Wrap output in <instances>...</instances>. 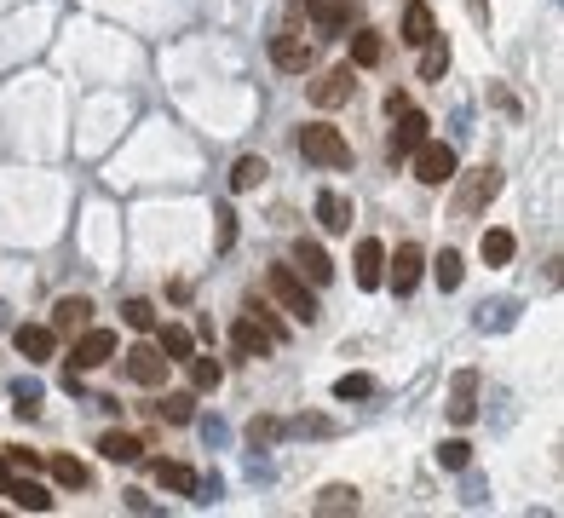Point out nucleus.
Listing matches in <instances>:
<instances>
[{"label":"nucleus","mask_w":564,"mask_h":518,"mask_svg":"<svg viewBox=\"0 0 564 518\" xmlns=\"http://www.w3.org/2000/svg\"><path fill=\"white\" fill-rule=\"evenodd\" d=\"M265 288H271V300H282V311H288L294 323H317V300H311L306 277H300L294 265H271Z\"/></svg>","instance_id":"nucleus-1"},{"label":"nucleus","mask_w":564,"mask_h":518,"mask_svg":"<svg viewBox=\"0 0 564 518\" xmlns=\"http://www.w3.org/2000/svg\"><path fill=\"white\" fill-rule=\"evenodd\" d=\"M300 156L317 167H346L352 162V144H346V133L340 127H329V121H311V127H300Z\"/></svg>","instance_id":"nucleus-2"},{"label":"nucleus","mask_w":564,"mask_h":518,"mask_svg":"<svg viewBox=\"0 0 564 518\" xmlns=\"http://www.w3.org/2000/svg\"><path fill=\"white\" fill-rule=\"evenodd\" d=\"M415 179H421V185H449V179H455V150H449V144H432V139H421L415 144Z\"/></svg>","instance_id":"nucleus-3"},{"label":"nucleus","mask_w":564,"mask_h":518,"mask_svg":"<svg viewBox=\"0 0 564 518\" xmlns=\"http://www.w3.org/2000/svg\"><path fill=\"white\" fill-rule=\"evenodd\" d=\"M392 116H398V127H392V162H409V156H415V144L426 139V127H432V121H426L421 110H409V104H403V110H392Z\"/></svg>","instance_id":"nucleus-4"},{"label":"nucleus","mask_w":564,"mask_h":518,"mask_svg":"<svg viewBox=\"0 0 564 518\" xmlns=\"http://www.w3.org/2000/svg\"><path fill=\"white\" fill-rule=\"evenodd\" d=\"M121 369H127V380H139V386H162L167 380V357L156 352V346H133V352L121 357Z\"/></svg>","instance_id":"nucleus-5"},{"label":"nucleus","mask_w":564,"mask_h":518,"mask_svg":"<svg viewBox=\"0 0 564 518\" xmlns=\"http://www.w3.org/2000/svg\"><path fill=\"white\" fill-rule=\"evenodd\" d=\"M352 64H334L329 75H317V81H311V104H323V110H334V104H346V98H352Z\"/></svg>","instance_id":"nucleus-6"},{"label":"nucleus","mask_w":564,"mask_h":518,"mask_svg":"<svg viewBox=\"0 0 564 518\" xmlns=\"http://www.w3.org/2000/svg\"><path fill=\"white\" fill-rule=\"evenodd\" d=\"M116 357V334L110 329H81V340H75V369H98V363H110Z\"/></svg>","instance_id":"nucleus-7"},{"label":"nucleus","mask_w":564,"mask_h":518,"mask_svg":"<svg viewBox=\"0 0 564 518\" xmlns=\"http://www.w3.org/2000/svg\"><path fill=\"white\" fill-rule=\"evenodd\" d=\"M87 323H93V300H81V294H64V300L52 306V323H47V329H52V334H81Z\"/></svg>","instance_id":"nucleus-8"},{"label":"nucleus","mask_w":564,"mask_h":518,"mask_svg":"<svg viewBox=\"0 0 564 518\" xmlns=\"http://www.w3.org/2000/svg\"><path fill=\"white\" fill-rule=\"evenodd\" d=\"M311 58H317V52H311V41H300V35H277V41H271V64L288 70V75H306Z\"/></svg>","instance_id":"nucleus-9"},{"label":"nucleus","mask_w":564,"mask_h":518,"mask_svg":"<svg viewBox=\"0 0 564 518\" xmlns=\"http://www.w3.org/2000/svg\"><path fill=\"white\" fill-rule=\"evenodd\" d=\"M472 415H478V375H472V369H461V375H455V386H449V421L467 426Z\"/></svg>","instance_id":"nucleus-10"},{"label":"nucleus","mask_w":564,"mask_h":518,"mask_svg":"<svg viewBox=\"0 0 564 518\" xmlns=\"http://www.w3.org/2000/svg\"><path fill=\"white\" fill-rule=\"evenodd\" d=\"M495 190H501V173H495V167H472L467 185H461V213H478Z\"/></svg>","instance_id":"nucleus-11"},{"label":"nucleus","mask_w":564,"mask_h":518,"mask_svg":"<svg viewBox=\"0 0 564 518\" xmlns=\"http://www.w3.org/2000/svg\"><path fill=\"white\" fill-rule=\"evenodd\" d=\"M294 271H300V277H311V283H329V277H334V259L323 254L317 242H306V236H300V242H294Z\"/></svg>","instance_id":"nucleus-12"},{"label":"nucleus","mask_w":564,"mask_h":518,"mask_svg":"<svg viewBox=\"0 0 564 518\" xmlns=\"http://www.w3.org/2000/svg\"><path fill=\"white\" fill-rule=\"evenodd\" d=\"M12 340H18V352H24L29 363H47V357L58 352V334H52L47 323H24V329L12 334Z\"/></svg>","instance_id":"nucleus-13"},{"label":"nucleus","mask_w":564,"mask_h":518,"mask_svg":"<svg viewBox=\"0 0 564 518\" xmlns=\"http://www.w3.org/2000/svg\"><path fill=\"white\" fill-rule=\"evenodd\" d=\"M317 219H323L329 236H346L352 231V202H346L340 190H323V196H317Z\"/></svg>","instance_id":"nucleus-14"},{"label":"nucleus","mask_w":564,"mask_h":518,"mask_svg":"<svg viewBox=\"0 0 564 518\" xmlns=\"http://www.w3.org/2000/svg\"><path fill=\"white\" fill-rule=\"evenodd\" d=\"M380 277H386V248L375 236H363L357 242V288H380Z\"/></svg>","instance_id":"nucleus-15"},{"label":"nucleus","mask_w":564,"mask_h":518,"mask_svg":"<svg viewBox=\"0 0 564 518\" xmlns=\"http://www.w3.org/2000/svg\"><path fill=\"white\" fill-rule=\"evenodd\" d=\"M386 265H392V283H398V294H409V288L421 283V265H426V254L415 248V242H403L398 254L386 259Z\"/></svg>","instance_id":"nucleus-16"},{"label":"nucleus","mask_w":564,"mask_h":518,"mask_svg":"<svg viewBox=\"0 0 564 518\" xmlns=\"http://www.w3.org/2000/svg\"><path fill=\"white\" fill-rule=\"evenodd\" d=\"M231 346L236 352H248V357H265L271 346H277V334L265 329V323H254V317H242V323L231 329Z\"/></svg>","instance_id":"nucleus-17"},{"label":"nucleus","mask_w":564,"mask_h":518,"mask_svg":"<svg viewBox=\"0 0 564 518\" xmlns=\"http://www.w3.org/2000/svg\"><path fill=\"white\" fill-rule=\"evenodd\" d=\"M352 6L357 0H306V18L317 29H346L352 24Z\"/></svg>","instance_id":"nucleus-18"},{"label":"nucleus","mask_w":564,"mask_h":518,"mask_svg":"<svg viewBox=\"0 0 564 518\" xmlns=\"http://www.w3.org/2000/svg\"><path fill=\"white\" fill-rule=\"evenodd\" d=\"M432 35H438V29H432V6H426V0H409V12H403V41H409V47H426Z\"/></svg>","instance_id":"nucleus-19"},{"label":"nucleus","mask_w":564,"mask_h":518,"mask_svg":"<svg viewBox=\"0 0 564 518\" xmlns=\"http://www.w3.org/2000/svg\"><path fill=\"white\" fill-rule=\"evenodd\" d=\"M156 484L173 490V495H196V490H202V478H196L185 461H156Z\"/></svg>","instance_id":"nucleus-20"},{"label":"nucleus","mask_w":564,"mask_h":518,"mask_svg":"<svg viewBox=\"0 0 564 518\" xmlns=\"http://www.w3.org/2000/svg\"><path fill=\"white\" fill-rule=\"evenodd\" d=\"M380 58H386V41H380L375 29H357L352 35V70H375Z\"/></svg>","instance_id":"nucleus-21"},{"label":"nucleus","mask_w":564,"mask_h":518,"mask_svg":"<svg viewBox=\"0 0 564 518\" xmlns=\"http://www.w3.org/2000/svg\"><path fill=\"white\" fill-rule=\"evenodd\" d=\"M265 173H271V167H265V156H242V162L231 167V190H236V196H248V190L265 185Z\"/></svg>","instance_id":"nucleus-22"},{"label":"nucleus","mask_w":564,"mask_h":518,"mask_svg":"<svg viewBox=\"0 0 564 518\" xmlns=\"http://www.w3.org/2000/svg\"><path fill=\"white\" fill-rule=\"evenodd\" d=\"M98 455H104V461H139L144 444L133 432H104V438H98Z\"/></svg>","instance_id":"nucleus-23"},{"label":"nucleus","mask_w":564,"mask_h":518,"mask_svg":"<svg viewBox=\"0 0 564 518\" xmlns=\"http://www.w3.org/2000/svg\"><path fill=\"white\" fill-rule=\"evenodd\" d=\"M6 495H12L18 507H29V513H47V507H52V495L41 490L35 478H12V484H6Z\"/></svg>","instance_id":"nucleus-24"},{"label":"nucleus","mask_w":564,"mask_h":518,"mask_svg":"<svg viewBox=\"0 0 564 518\" xmlns=\"http://www.w3.org/2000/svg\"><path fill=\"white\" fill-rule=\"evenodd\" d=\"M513 231H501V225H495V231H484V242H478V254H484V265H507V259H513Z\"/></svg>","instance_id":"nucleus-25"},{"label":"nucleus","mask_w":564,"mask_h":518,"mask_svg":"<svg viewBox=\"0 0 564 518\" xmlns=\"http://www.w3.org/2000/svg\"><path fill=\"white\" fill-rule=\"evenodd\" d=\"M156 352H162L167 363H185V357L196 352V340H190V329H179V323H167V329H162V346H156Z\"/></svg>","instance_id":"nucleus-26"},{"label":"nucleus","mask_w":564,"mask_h":518,"mask_svg":"<svg viewBox=\"0 0 564 518\" xmlns=\"http://www.w3.org/2000/svg\"><path fill=\"white\" fill-rule=\"evenodd\" d=\"M317 513H357V490L352 484H329L317 495Z\"/></svg>","instance_id":"nucleus-27"},{"label":"nucleus","mask_w":564,"mask_h":518,"mask_svg":"<svg viewBox=\"0 0 564 518\" xmlns=\"http://www.w3.org/2000/svg\"><path fill=\"white\" fill-rule=\"evenodd\" d=\"M156 415H162V421H173V426H185L190 415H196V398H190V392H167V398L156 403Z\"/></svg>","instance_id":"nucleus-28"},{"label":"nucleus","mask_w":564,"mask_h":518,"mask_svg":"<svg viewBox=\"0 0 564 518\" xmlns=\"http://www.w3.org/2000/svg\"><path fill=\"white\" fill-rule=\"evenodd\" d=\"M52 478H58L64 490H87V467H81L75 455H52Z\"/></svg>","instance_id":"nucleus-29"},{"label":"nucleus","mask_w":564,"mask_h":518,"mask_svg":"<svg viewBox=\"0 0 564 518\" xmlns=\"http://www.w3.org/2000/svg\"><path fill=\"white\" fill-rule=\"evenodd\" d=\"M444 70H449V47L432 35V41H426V52H421V81H438Z\"/></svg>","instance_id":"nucleus-30"},{"label":"nucleus","mask_w":564,"mask_h":518,"mask_svg":"<svg viewBox=\"0 0 564 518\" xmlns=\"http://www.w3.org/2000/svg\"><path fill=\"white\" fill-rule=\"evenodd\" d=\"M185 363H190V380H196L202 392H213V386H219V375H225V369H219V357H196V352H190Z\"/></svg>","instance_id":"nucleus-31"},{"label":"nucleus","mask_w":564,"mask_h":518,"mask_svg":"<svg viewBox=\"0 0 564 518\" xmlns=\"http://www.w3.org/2000/svg\"><path fill=\"white\" fill-rule=\"evenodd\" d=\"M432 277H438V288H461V254H438V265H432Z\"/></svg>","instance_id":"nucleus-32"},{"label":"nucleus","mask_w":564,"mask_h":518,"mask_svg":"<svg viewBox=\"0 0 564 518\" xmlns=\"http://www.w3.org/2000/svg\"><path fill=\"white\" fill-rule=\"evenodd\" d=\"M369 392H375V380H369V375H346V380H334V398H340V403L369 398Z\"/></svg>","instance_id":"nucleus-33"},{"label":"nucleus","mask_w":564,"mask_h":518,"mask_svg":"<svg viewBox=\"0 0 564 518\" xmlns=\"http://www.w3.org/2000/svg\"><path fill=\"white\" fill-rule=\"evenodd\" d=\"M121 317H127V329H156V306L150 300H127Z\"/></svg>","instance_id":"nucleus-34"},{"label":"nucleus","mask_w":564,"mask_h":518,"mask_svg":"<svg viewBox=\"0 0 564 518\" xmlns=\"http://www.w3.org/2000/svg\"><path fill=\"white\" fill-rule=\"evenodd\" d=\"M467 461H472V449L461 444V438H449V444L438 449V467H449V472H461V467H467Z\"/></svg>","instance_id":"nucleus-35"},{"label":"nucleus","mask_w":564,"mask_h":518,"mask_svg":"<svg viewBox=\"0 0 564 518\" xmlns=\"http://www.w3.org/2000/svg\"><path fill=\"white\" fill-rule=\"evenodd\" d=\"M248 317H254V323H265V329H271V334H277V340H282V323H277V311L265 306L259 294H254V300H248Z\"/></svg>","instance_id":"nucleus-36"},{"label":"nucleus","mask_w":564,"mask_h":518,"mask_svg":"<svg viewBox=\"0 0 564 518\" xmlns=\"http://www.w3.org/2000/svg\"><path fill=\"white\" fill-rule=\"evenodd\" d=\"M248 438H254V444H271V438H282V421H265V415H254V421H248Z\"/></svg>","instance_id":"nucleus-37"},{"label":"nucleus","mask_w":564,"mask_h":518,"mask_svg":"<svg viewBox=\"0 0 564 518\" xmlns=\"http://www.w3.org/2000/svg\"><path fill=\"white\" fill-rule=\"evenodd\" d=\"M6 467H41V455H35V449H6Z\"/></svg>","instance_id":"nucleus-38"},{"label":"nucleus","mask_w":564,"mask_h":518,"mask_svg":"<svg viewBox=\"0 0 564 518\" xmlns=\"http://www.w3.org/2000/svg\"><path fill=\"white\" fill-rule=\"evenodd\" d=\"M472 6V18H490V0H467Z\"/></svg>","instance_id":"nucleus-39"},{"label":"nucleus","mask_w":564,"mask_h":518,"mask_svg":"<svg viewBox=\"0 0 564 518\" xmlns=\"http://www.w3.org/2000/svg\"><path fill=\"white\" fill-rule=\"evenodd\" d=\"M6 484H12V467H6V455H0V495H6Z\"/></svg>","instance_id":"nucleus-40"}]
</instances>
